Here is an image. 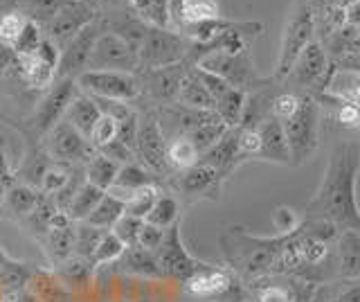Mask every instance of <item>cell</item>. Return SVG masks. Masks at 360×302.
Here are the masks:
<instances>
[{
    "mask_svg": "<svg viewBox=\"0 0 360 302\" xmlns=\"http://www.w3.org/2000/svg\"><path fill=\"white\" fill-rule=\"evenodd\" d=\"M99 153H104L106 158H110L112 163H117L120 167H122V165H127V163L138 161V156H135V151H133V149H129L127 144L120 142L117 138L112 140V142H108L104 149H99Z\"/></svg>",
    "mask_w": 360,
    "mask_h": 302,
    "instance_id": "obj_56",
    "label": "cell"
},
{
    "mask_svg": "<svg viewBox=\"0 0 360 302\" xmlns=\"http://www.w3.org/2000/svg\"><path fill=\"white\" fill-rule=\"evenodd\" d=\"M77 165H65V163H50L48 170L43 172L41 176V183H39V192L45 194V196H54L59 194L61 189L68 185V181H70V176L75 172Z\"/></svg>",
    "mask_w": 360,
    "mask_h": 302,
    "instance_id": "obj_39",
    "label": "cell"
},
{
    "mask_svg": "<svg viewBox=\"0 0 360 302\" xmlns=\"http://www.w3.org/2000/svg\"><path fill=\"white\" fill-rule=\"evenodd\" d=\"M70 0H16V12L27 20L37 23L41 30L48 27L50 20L61 12Z\"/></svg>",
    "mask_w": 360,
    "mask_h": 302,
    "instance_id": "obj_30",
    "label": "cell"
},
{
    "mask_svg": "<svg viewBox=\"0 0 360 302\" xmlns=\"http://www.w3.org/2000/svg\"><path fill=\"white\" fill-rule=\"evenodd\" d=\"M191 73L196 75V80L205 86V91L212 95V99L217 102V99L221 97V95H225L230 91V84L225 82V80H221L219 75H214V73H210V70H202V68H198V65H191Z\"/></svg>",
    "mask_w": 360,
    "mask_h": 302,
    "instance_id": "obj_49",
    "label": "cell"
},
{
    "mask_svg": "<svg viewBox=\"0 0 360 302\" xmlns=\"http://www.w3.org/2000/svg\"><path fill=\"white\" fill-rule=\"evenodd\" d=\"M342 25L360 34V0H345L342 3Z\"/></svg>",
    "mask_w": 360,
    "mask_h": 302,
    "instance_id": "obj_58",
    "label": "cell"
},
{
    "mask_svg": "<svg viewBox=\"0 0 360 302\" xmlns=\"http://www.w3.org/2000/svg\"><path fill=\"white\" fill-rule=\"evenodd\" d=\"M99 115L101 113H99V108L95 104V99L79 91L72 97V102L68 104L65 113H63V120L68 122V125H72L79 133H82V136L88 138V133L93 131V127H95V122L99 120Z\"/></svg>",
    "mask_w": 360,
    "mask_h": 302,
    "instance_id": "obj_25",
    "label": "cell"
},
{
    "mask_svg": "<svg viewBox=\"0 0 360 302\" xmlns=\"http://www.w3.org/2000/svg\"><path fill=\"white\" fill-rule=\"evenodd\" d=\"M117 138V122L108 118V115H99V120L95 122V127L93 131L88 133V140L90 144L99 151V149H104L108 142H112Z\"/></svg>",
    "mask_w": 360,
    "mask_h": 302,
    "instance_id": "obj_47",
    "label": "cell"
},
{
    "mask_svg": "<svg viewBox=\"0 0 360 302\" xmlns=\"http://www.w3.org/2000/svg\"><path fill=\"white\" fill-rule=\"evenodd\" d=\"M352 52H356V54H360V39L356 41V46H354V50Z\"/></svg>",
    "mask_w": 360,
    "mask_h": 302,
    "instance_id": "obj_62",
    "label": "cell"
},
{
    "mask_svg": "<svg viewBox=\"0 0 360 302\" xmlns=\"http://www.w3.org/2000/svg\"><path fill=\"white\" fill-rule=\"evenodd\" d=\"M124 251H127V246H124L115 237V234L108 230L104 237H101V241L95 248L93 257H90V266H101V264H108V262H117Z\"/></svg>",
    "mask_w": 360,
    "mask_h": 302,
    "instance_id": "obj_43",
    "label": "cell"
},
{
    "mask_svg": "<svg viewBox=\"0 0 360 302\" xmlns=\"http://www.w3.org/2000/svg\"><path fill=\"white\" fill-rule=\"evenodd\" d=\"M302 223V217L295 210L288 206H277L273 212V226L279 234H288L292 230H297Z\"/></svg>",
    "mask_w": 360,
    "mask_h": 302,
    "instance_id": "obj_51",
    "label": "cell"
},
{
    "mask_svg": "<svg viewBox=\"0 0 360 302\" xmlns=\"http://www.w3.org/2000/svg\"><path fill=\"white\" fill-rule=\"evenodd\" d=\"M187 52H189V41L183 34H178L174 30L149 25L138 48V61H140L138 73L180 63L187 59Z\"/></svg>",
    "mask_w": 360,
    "mask_h": 302,
    "instance_id": "obj_7",
    "label": "cell"
},
{
    "mask_svg": "<svg viewBox=\"0 0 360 302\" xmlns=\"http://www.w3.org/2000/svg\"><path fill=\"white\" fill-rule=\"evenodd\" d=\"M129 3H131V0H127V5H129Z\"/></svg>",
    "mask_w": 360,
    "mask_h": 302,
    "instance_id": "obj_64",
    "label": "cell"
},
{
    "mask_svg": "<svg viewBox=\"0 0 360 302\" xmlns=\"http://www.w3.org/2000/svg\"><path fill=\"white\" fill-rule=\"evenodd\" d=\"M320 122L322 108L315 97L302 93L300 106L286 122H281L286 133L290 165H304L320 147Z\"/></svg>",
    "mask_w": 360,
    "mask_h": 302,
    "instance_id": "obj_3",
    "label": "cell"
},
{
    "mask_svg": "<svg viewBox=\"0 0 360 302\" xmlns=\"http://www.w3.org/2000/svg\"><path fill=\"white\" fill-rule=\"evenodd\" d=\"M234 284H236V277L230 268H219L210 264H202L187 282H183L187 294L198 300H219L223 296L232 294Z\"/></svg>",
    "mask_w": 360,
    "mask_h": 302,
    "instance_id": "obj_18",
    "label": "cell"
},
{
    "mask_svg": "<svg viewBox=\"0 0 360 302\" xmlns=\"http://www.w3.org/2000/svg\"><path fill=\"white\" fill-rule=\"evenodd\" d=\"M286 234L277 237H257L243 228H228L221 234V248L234 275L257 282L266 275H275V264Z\"/></svg>",
    "mask_w": 360,
    "mask_h": 302,
    "instance_id": "obj_2",
    "label": "cell"
},
{
    "mask_svg": "<svg viewBox=\"0 0 360 302\" xmlns=\"http://www.w3.org/2000/svg\"><path fill=\"white\" fill-rule=\"evenodd\" d=\"M122 215H124L122 201L104 192V196H101V201L95 206V210L86 217V223H90V226H95V228H101V230H110L120 221Z\"/></svg>",
    "mask_w": 360,
    "mask_h": 302,
    "instance_id": "obj_36",
    "label": "cell"
},
{
    "mask_svg": "<svg viewBox=\"0 0 360 302\" xmlns=\"http://www.w3.org/2000/svg\"><path fill=\"white\" fill-rule=\"evenodd\" d=\"M257 302H297L295 289L279 287V284H266L259 289Z\"/></svg>",
    "mask_w": 360,
    "mask_h": 302,
    "instance_id": "obj_54",
    "label": "cell"
},
{
    "mask_svg": "<svg viewBox=\"0 0 360 302\" xmlns=\"http://www.w3.org/2000/svg\"><path fill=\"white\" fill-rule=\"evenodd\" d=\"M39 199H41V192L39 189H34L25 183H20V185H11L7 187V194H5V208L14 215L16 219H25L30 217L34 208H37L39 203Z\"/></svg>",
    "mask_w": 360,
    "mask_h": 302,
    "instance_id": "obj_34",
    "label": "cell"
},
{
    "mask_svg": "<svg viewBox=\"0 0 360 302\" xmlns=\"http://www.w3.org/2000/svg\"><path fill=\"white\" fill-rule=\"evenodd\" d=\"M101 34V23L99 16L82 27L77 34L61 48L59 65H56V80H77L79 75L88 70L90 54H93L95 43Z\"/></svg>",
    "mask_w": 360,
    "mask_h": 302,
    "instance_id": "obj_14",
    "label": "cell"
},
{
    "mask_svg": "<svg viewBox=\"0 0 360 302\" xmlns=\"http://www.w3.org/2000/svg\"><path fill=\"white\" fill-rule=\"evenodd\" d=\"M324 93H333L338 97L347 99V102H354L360 106V73L340 70L333 65V75Z\"/></svg>",
    "mask_w": 360,
    "mask_h": 302,
    "instance_id": "obj_38",
    "label": "cell"
},
{
    "mask_svg": "<svg viewBox=\"0 0 360 302\" xmlns=\"http://www.w3.org/2000/svg\"><path fill=\"white\" fill-rule=\"evenodd\" d=\"M41 41H43V30L37 23L27 20L25 27L20 30L18 39L14 41V46H11L9 50L14 52V57H25V54L37 52V48L41 46Z\"/></svg>",
    "mask_w": 360,
    "mask_h": 302,
    "instance_id": "obj_44",
    "label": "cell"
},
{
    "mask_svg": "<svg viewBox=\"0 0 360 302\" xmlns=\"http://www.w3.org/2000/svg\"><path fill=\"white\" fill-rule=\"evenodd\" d=\"M79 93V86L75 80H56L48 91H45V97L39 102L37 113H34L32 125L41 136H45L56 122L63 120V113L68 104L72 102V97Z\"/></svg>",
    "mask_w": 360,
    "mask_h": 302,
    "instance_id": "obj_16",
    "label": "cell"
},
{
    "mask_svg": "<svg viewBox=\"0 0 360 302\" xmlns=\"http://www.w3.org/2000/svg\"><path fill=\"white\" fill-rule=\"evenodd\" d=\"M315 41V18H313V0H295V5L290 7L284 34L279 43V57L275 65L273 80L281 84L288 77L292 63L297 61L302 50Z\"/></svg>",
    "mask_w": 360,
    "mask_h": 302,
    "instance_id": "obj_4",
    "label": "cell"
},
{
    "mask_svg": "<svg viewBox=\"0 0 360 302\" xmlns=\"http://www.w3.org/2000/svg\"><path fill=\"white\" fill-rule=\"evenodd\" d=\"M167 161L172 172L176 174L194 167L200 161V151L187 136H174L172 140H167Z\"/></svg>",
    "mask_w": 360,
    "mask_h": 302,
    "instance_id": "obj_32",
    "label": "cell"
},
{
    "mask_svg": "<svg viewBox=\"0 0 360 302\" xmlns=\"http://www.w3.org/2000/svg\"><path fill=\"white\" fill-rule=\"evenodd\" d=\"M338 3H345V0H338Z\"/></svg>",
    "mask_w": 360,
    "mask_h": 302,
    "instance_id": "obj_63",
    "label": "cell"
},
{
    "mask_svg": "<svg viewBox=\"0 0 360 302\" xmlns=\"http://www.w3.org/2000/svg\"><path fill=\"white\" fill-rule=\"evenodd\" d=\"M117 266H122L124 271L135 273V275H146V277H162L160 266L151 251H144L140 246H127V251L122 253L117 260Z\"/></svg>",
    "mask_w": 360,
    "mask_h": 302,
    "instance_id": "obj_29",
    "label": "cell"
},
{
    "mask_svg": "<svg viewBox=\"0 0 360 302\" xmlns=\"http://www.w3.org/2000/svg\"><path fill=\"white\" fill-rule=\"evenodd\" d=\"M5 194H7V185L0 181V208H3V203H5Z\"/></svg>",
    "mask_w": 360,
    "mask_h": 302,
    "instance_id": "obj_61",
    "label": "cell"
},
{
    "mask_svg": "<svg viewBox=\"0 0 360 302\" xmlns=\"http://www.w3.org/2000/svg\"><path fill=\"white\" fill-rule=\"evenodd\" d=\"M360 172V147L352 140L338 142L318 192L304 208V219H320L335 226L338 230L360 232V206L356 194Z\"/></svg>",
    "mask_w": 360,
    "mask_h": 302,
    "instance_id": "obj_1",
    "label": "cell"
},
{
    "mask_svg": "<svg viewBox=\"0 0 360 302\" xmlns=\"http://www.w3.org/2000/svg\"><path fill=\"white\" fill-rule=\"evenodd\" d=\"M0 181H3L7 187L14 185V174L9 170V163H7V156L0 151Z\"/></svg>",
    "mask_w": 360,
    "mask_h": 302,
    "instance_id": "obj_60",
    "label": "cell"
},
{
    "mask_svg": "<svg viewBox=\"0 0 360 302\" xmlns=\"http://www.w3.org/2000/svg\"><path fill=\"white\" fill-rule=\"evenodd\" d=\"M198 163H205V165L214 167L223 178H228L236 167L243 163L241 153H239V127L225 131L205 153H200Z\"/></svg>",
    "mask_w": 360,
    "mask_h": 302,
    "instance_id": "obj_20",
    "label": "cell"
},
{
    "mask_svg": "<svg viewBox=\"0 0 360 302\" xmlns=\"http://www.w3.org/2000/svg\"><path fill=\"white\" fill-rule=\"evenodd\" d=\"M174 104L185 106V108H194V111H214L212 95L205 91V86L196 80V75L191 73V68L183 77V82H180V88H178V95H176Z\"/></svg>",
    "mask_w": 360,
    "mask_h": 302,
    "instance_id": "obj_28",
    "label": "cell"
},
{
    "mask_svg": "<svg viewBox=\"0 0 360 302\" xmlns=\"http://www.w3.org/2000/svg\"><path fill=\"white\" fill-rule=\"evenodd\" d=\"M37 57L43 61V63H48V65H52V68H56L59 65V57H61V50L56 48V43L54 41H50L48 37L43 34V41H41V46L37 48Z\"/></svg>",
    "mask_w": 360,
    "mask_h": 302,
    "instance_id": "obj_57",
    "label": "cell"
},
{
    "mask_svg": "<svg viewBox=\"0 0 360 302\" xmlns=\"http://www.w3.org/2000/svg\"><path fill=\"white\" fill-rule=\"evenodd\" d=\"M335 279H360V232L356 230L338 232Z\"/></svg>",
    "mask_w": 360,
    "mask_h": 302,
    "instance_id": "obj_23",
    "label": "cell"
},
{
    "mask_svg": "<svg viewBox=\"0 0 360 302\" xmlns=\"http://www.w3.org/2000/svg\"><path fill=\"white\" fill-rule=\"evenodd\" d=\"M25 23H27V18L20 12H16V9L14 12L0 14V46H5V48L14 46V41L18 39L20 30L25 27Z\"/></svg>",
    "mask_w": 360,
    "mask_h": 302,
    "instance_id": "obj_46",
    "label": "cell"
},
{
    "mask_svg": "<svg viewBox=\"0 0 360 302\" xmlns=\"http://www.w3.org/2000/svg\"><path fill=\"white\" fill-rule=\"evenodd\" d=\"M117 172H120V165L112 163L110 158H106V156L99 153V151L84 165L86 183L99 187L101 192H108V187L115 183Z\"/></svg>",
    "mask_w": 360,
    "mask_h": 302,
    "instance_id": "obj_33",
    "label": "cell"
},
{
    "mask_svg": "<svg viewBox=\"0 0 360 302\" xmlns=\"http://www.w3.org/2000/svg\"><path fill=\"white\" fill-rule=\"evenodd\" d=\"M106 232L108 230H101V228L90 226L86 221H79V226L75 230V257H82V260L90 264V257H93L95 248Z\"/></svg>",
    "mask_w": 360,
    "mask_h": 302,
    "instance_id": "obj_40",
    "label": "cell"
},
{
    "mask_svg": "<svg viewBox=\"0 0 360 302\" xmlns=\"http://www.w3.org/2000/svg\"><path fill=\"white\" fill-rule=\"evenodd\" d=\"M259 147H262V142H259L257 129L255 127H239V153H241V158L243 161L257 158Z\"/></svg>",
    "mask_w": 360,
    "mask_h": 302,
    "instance_id": "obj_52",
    "label": "cell"
},
{
    "mask_svg": "<svg viewBox=\"0 0 360 302\" xmlns=\"http://www.w3.org/2000/svg\"><path fill=\"white\" fill-rule=\"evenodd\" d=\"M142 223H144L142 219H135L131 215H122L120 221L110 228V232L115 234L124 246H135L138 244V234H140Z\"/></svg>",
    "mask_w": 360,
    "mask_h": 302,
    "instance_id": "obj_48",
    "label": "cell"
},
{
    "mask_svg": "<svg viewBox=\"0 0 360 302\" xmlns=\"http://www.w3.org/2000/svg\"><path fill=\"white\" fill-rule=\"evenodd\" d=\"M93 99H95V104L99 108V113L112 118V120L117 122V125H120L122 120H127L129 115H133L135 111H138V108H133L127 102H117V99H104V97H93Z\"/></svg>",
    "mask_w": 360,
    "mask_h": 302,
    "instance_id": "obj_50",
    "label": "cell"
},
{
    "mask_svg": "<svg viewBox=\"0 0 360 302\" xmlns=\"http://www.w3.org/2000/svg\"><path fill=\"white\" fill-rule=\"evenodd\" d=\"M95 18H97V12L86 0H70V3L50 20L48 27L43 30V34L50 41H54L56 48L61 50L79 30L86 27L88 23H93Z\"/></svg>",
    "mask_w": 360,
    "mask_h": 302,
    "instance_id": "obj_17",
    "label": "cell"
},
{
    "mask_svg": "<svg viewBox=\"0 0 360 302\" xmlns=\"http://www.w3.org/2000/svg\"><path fill=\"white\" fill-rule=\"evenodd\" d=\"M149 185H160V178H158L153 172H149L140 161H133L120 167V172L115 176V183L108 187V194L120 199L122 203L138 192L142 187H149Z\"/></svg>",
    "mask_w": 360,
    "mask_h": 302,
    "instance_id": "obj_22",
    "label": "cell"
},
{
    "mask_svg": "<svg viewBox=\"0 0 360 302\" xmlns=\"http://www.w3.org/2000/svg\"><path fill=\"white\" fill-rule=\"evenodd\" d=\"M315 102L320 104L331 120H335L338 125L345 129H360V106L354 102H347V99L338 97L333 93H322L315 97Z\"/></svg>",
    "mask_w": 360,
    "mask_h": 302,
    "instance_id": "obj_26",
    "label": "cell"
},
{
    "mask_svg": "<svg viewBox=\"0 0 360 302\" xmlns=\"http://www.w3.org/2000/svg\"><path fill=\"white\" fill-rule=\"evenodd\" d=\"M138 131H140V113L135 111L133 115H129L117 125V140L135 151V147H138Z\"/></svg>",
    "mask_w": 360,
    "mask_h": 302,
    "instance_id": "obj_53",
    "label": "cell"
},
{
    "mask_svg": "<svg viewBox=\"0 0 360 302\" xmlns=\"http://www.w3.org/2000/svg\"><path fill=\"white\" fill-rule=\"evenodd\" d=\"M75 230H77L75 221L65 212H56L50 219V226L45 230L41 241L54 266H59L61 262L70 260L75 255Z\"/></svg>",
    "mask_w": 360,
    "mask_h": 302,
    "instance_id": "obj_19",
    "label": "cell"
},
{
    "mask_svg": "<svg viewBox=\"0 0 360 302\" xmlns=\"http://www.w3.org/2000/svg\"><path fill=\"white\" fill-rule=\"evenodd\" d=\"M196 65L202 70L219 75L221 80H225L232 88H241L245 93H252L257 88L268 86L273 82V77H270V80H264V77L257 73L250 50L239 52V54L212 52L207 57H202Z\"/></svg>",
    "mask_w": 360,
    "mask_h": 302,
    "instance_id": "obj_6",
    "label": "cell"
},
{
    "mask_svg": "<svg viewBox=\"0 0 360 302\" xmlns=\"http://www.w3.org/2000/svg\"><path fill=\"white\" fill-rule=\"evenodd\" d=\"M245 99L248 93L241 91V88H230L228 93L221 95L217 102H214V111L221 118V122L228 129H234L241 125L243 120V111H245Z\"/></svg>",
    "mask_w": 360,
    "mask_h": 302,
    "instance_id": "obj_31",
    "label": "cell"
},
{
    "mask_svg": "<svg viewBox=\"0 0 360 302\" xmlns=\"http://www.w3.org/2000/svg\"><path fill=\"white\" fill-rule=\"evenodd\" d=\"M300 99H302V93L277 91L273 95V99H270V115H273L275 120H279V122H286L297 111Z\"/></svg>",
    "mask_w": 360,
    "mask_h": 302,
    "instance_id": "obj_45",
    "label": "cell"
},
{
    "mask_svg": "<svg viewBox=\"0 0 360 302\" xmlns=\"http://www.w3.org/2000/svg\"><path fill=\"white\" fill-rule=\"evenodd\" d=\"M135 156L149 172H153L160 183L165 178H172L174 172L167 161V136L165 129L158 120L155 111L146 108L140 113V131H138V147H135Z\"/></svg>",
    "mask_w": 360,
    "mask_h": 302,
    "instance_id": "obj_8",
    "label": "cell"
},
{
    "mask_svg": "<svg viewBox=\"0 0 360 302\" xmlns=\"http://www.w3.org/2000/svg\"><path fill=\"white\" fill-rule=\"evenodd\" d=\"M191 65L187 61H180L174 65H165V68L155 70H142L140 77V97H146L149 102H155L158 106H167L176 102L178 88L183 77Z\"/></svg>",
    "mask_w": 360,
    "mask_h": 302,
    "instance_id": "obj_15",
    "label": "cell"
},
{
    "mask_svg": "<svg viewBox=\"0 0 360 302\" xmlns=\"http://www.w3.org/2000/svg\"><path fill=\"white\" fill-rule=\"evenodd\" d=\"M225 178L205 163H196L194 167L172 176V187L185 203H198V201H219L223 192Z\"/></svg>",
    "mask_w": 360,
    "mask_h": 302,
    "instance_id": "obj_11",
    "label": "cell"
},
{
    "mask_svg": "<svg viewBox=\"0 0 360 302\" xmlns=\"http://www.w3.org/2000/svg\"><path fill=\"white\" fill-rule=\"evenodd\" d=\"M221 5L219 0H185V14H183V27L202 23V20L221 18Z\"/></svg>",
    "mask_w": 360,
    "mask_h": 302,
    "instance_id": "obj_42",
    "label": "cell"
},
{
    "mask_svg": "<svg viewBox=\"0 0 360 302\" xmlns=\"http://www.w3.org/2000/svg\"><path fill=\"white\" fill-rule=\"evenodd\" d=\"M79 91L90 97L117 99V102H135L140 97V77L120 70H86L77 77Z\"/></svg>",
    "mask_w": 360,
    "mask_h": 302,
    "instance_id": "obj_9",
    "label": "cell"
},
{
    "mask_svg": "<svg viewBox=\"0 0 360 302\" xmlns=\"http://www.w3.org/2000/svg\"><path fill=\"white\" fill-rule=\"evenodd\" d=\"M86 3L90 5L99 14H106V12H112V9H117V7H124L127 5V0H86Z\"/></svg>",
    "mask_w": 360,
    "mask_h": 302,
    "instance_id": "obj_59",
    "label": "cell"
},
{
    "mask_svg": "<svg viewBox=\"0 0 360 302\" xmlns=\"http://www.w3.org/2000/svg\"><path fill=\"white\" fill-rule=\"evenodd\" d=\"M14 65L25 77V82L34 91H48L56 82V68L43 63L37 54H25V57H14Z\"/></svg>",
    "mask_w": 360,
    "mask_h": 302,
    "instance_id": "obj_27",
    "label": "cell"
},
{
    "mask_svg": "<svg viewBox=\"0 0 360 302\" xmlns=\"http://www.w3.org/2000/svg\"><path fill=\"white\" fill-rule=\"evenodd\" d=\"M144 221L151 223V226H155V228H162V230L172 228L174 223L180 221V203H178V199L172 192L162 189L160 196L155 199V206L151 208V212L146 215Z\"/></svg>",
    "mask_w": 360,
    "mask_h": 302,
    "instance_id": "obj_35",
    "label": "cell"
},
{
    "mask_svg": "<svg viewBox=\"0 0 360 302\" xmlns=\"http://www.w3.org/2000/svg\"><path fill=\"white\" fill-rule=\"evenodd\" d=\"M162 192V185H149V187H142L138 189L127 203H124V215H131L135 219H146V215L151 212V208L155 206V199L160 196Z\"/></svg>",
    "mask_w": 360,
    "mask_h": 302,
    "instance_id": "obj_41",
    "label": "cell"
},
{
    "mask_svg": "<svg viewBox=\"0 0 360 302\" xmlns=\"http://www.w3.org/2000/svg\"><path fill=\"white\" fill-rule=\"evenodd\" d=\"M307 302H360V279H333L309 287Z\"/></svg>",
    "mask_w": 360,
    "mask_h": 302,
    "instance_id": "obj_24",
    "label": "cell"
},
{
    "mask_svg": "<svg viewBox=\"0 0 360 302\" xmlns=\"http://www.w3.org/2000/svg\"><path fill=\"white\" fill-rule=\"evenodd\" d=\"M43 151L50 156L54 163L65 165H86L97 149L90 144L86 136H82L72 125H68L65 120L56 122V125L45 133Z\"/></svg>",
    "mask_w": 360,
    "mask_h": 302,
    "instance_id": "obj_10",
    "label": "cell"
},
{
    "mask_svg": "<svg viewBox=\"0 0 360 302\" xmlns=\"http://www.w3.org/2000/svg\"><path fill=\"white\" fill-rule=\"evenodd\" d=\"M101 196H104V192H101L99 187L90 185V183H84L82 187L77 189V194L72 196L70 203H68L65 215L70 217L72 221H77V223L86 221V217L95 210V206L101 201Z\"/></svg>",
    "mask_w": 360,
    "mask_h": 302,
    "instance_id": "obj_37",
    "label": "cell"
},
{
    "mask_svg": "<svg viewBox=\"0 0 360 302\" xmlns=\"http://www.w3.org/2000/svg\"><path fill=\"white\" fill-rule=\"evenodd\" d=\"M153 255L162 271V277H174L180 284L187 282V279L202 266V262H198L196 257H191L187 253L183 237H180V221L165 230V239L160 244V248Z\"/></svg>",
    "mask_w": 360,
    "mask_h": 302,
    "instance_id": "obj_13",
    "label": "cell"
},
{
    "mask_svg": "<svg viewBox=\"0 0 360 302\" xmlns=\"http://www.w3.org/2000/svg\"><path fill=\"white\" fill-rule=\"evenodd\" d=\"M255 129L259 133V142H262L257 158L277 163V165H290V151H288L286 133H284V127H281V122L275 120L273 115H266Z\"/></svg>",
    "mask_w": 360,
    "mask_h": 302,
    "instance_id": "obj_21",
    "label": "cell"
},
{
    "mask_svg": "<svg viewBox=\"0 0 360 302\" xmlns=\"http://www.w3.org/2000/svg\"><path fill=\"white\" fill-rule=\"evenodd\" d=\"M88 70H120V73H133L138 75L140 61H138V50L131 43L120 39L112 32H104L93 48L88 61Z\"/></svg>",
    "mask_w": 360,
    "mask_h": 302,
    "instance_id": "obj_12",
    "label": "cell"
},
{
    "mask_svg": "<svg viewBox=\"0 0 360 302\" xmlns=\"http://www.w3.org/2000/svg\"><path fill=\"white\" fill-rule=\"evenodd\" d=\"M162 239H165V230L155 228V226H151V223L144 221L142 228H140V234H138V244H135V246H140V248H144V251L155 253L158 248H160Z\"/></svg>",
    "mask_w": 360,
    "mask_h": 302,
    "instance_id": "obj_55",
    "label": "cell"
},
{
    "mask_svg": "<svg viewBox=\"0 0 360 302\" xmlns=\"http://www.w3.org/2000/svg\"><path fill=\"white\" fill-rule=\"evenodd\" d=\"M331 75H333V63L329 59V54H326L324 48L320 46V41L315 39L302 50L297 61L292 63L288 77L284 80L292 88H286V91L309 93L313 97H318V95H322L326 91ZM284 82H281V84H284Z\"/></svg>",
    "mask_w": 360,
    "mask_h": 302,
    "instance_id": "obj_5",
    "label": "cell"
}]
</instances>
